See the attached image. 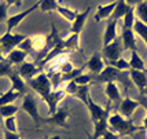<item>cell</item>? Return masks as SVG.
<instances>
[{
  "mask_svg": "<svg viewBox=\"0 0 147 139\" xmlns=\"http://www.w3.org/2000/svg\"><path fill=\"white\" fill-rule=\"evenodd\" d=\"M107 127L110 131L118 134L121 136H127V135H135L136 132H139L140 130H143V127L135 125L132 121H129L128 119H125L122 114L114 113L109 116L107 119Z\"/></svg>",
  "mask_w": 147,
  "mask_h": 139,
  "instance_id": "1",
  "label": "cell"
},
{
  "mask_svg": "<svg viewBox=\"0 0 147 139\" xmlns=\"http://www.w3.org/2000/svg\"><path fill=\"white\" fill-rule=\"evenodd\" d=\"M73 81L76 83L77 85H90L91 83L94 81V76L90 75V73H81V75H78L77 77L73 79Z\"/></svg>",
  "mask_w": 147,
  "mask_h": 139,
  "instance_id": "34",
  "label": "cell"
},
{
  "mask_svg": "<svg viewBox=\"0 0 147 139\" xmlns=\"http://www.w3.org/2000/svg\"><path fill=\"white\" fill-rule=\"evenodd\" d=\"M140 1L142 0H125V3H127L128 6H131V7H136Z\"/></svg>",
  "mask_w": 147,
  "mask_h": 139,
  "instance_id": "41",
  "label": "cell"
},
{
  "mask_svg": "<svg viewBox=\"0 0 147 139\" xmlns=\"http://www.w3.org/2000/svg\"><path fill=\"white\" fill-rule=\"evenodd\" d=\"M134 139H140V138H138V136H134Z\"/></svg>",
  "mask_w": 147,
  "mask_h": 139,
  "instance_id": "45",
  "label": "cell"
},
{
  "mask_svg": "<svg viewBox=\"0 0 147 139\" xmlns=\"http://www.w3.org/2000/svg\"><path fill=\"white\" fill-rule=\"evenodd\" d=\"M128 7L129 6L125 3V0H118V1H117V6H115L114 11H113V14H111L110 18L117 19V21H118L120 18H124V15H125V13H127Z\"/></svg>",
  "mask_w": 147,
  "mask_h": 139,
  "instance_id": "26",
  "label": "cell"
},
{
  "mask_svg": "<svg viewBox=\"0 0 147 139\" xmlns=\"http://www.w3.org/2000/svg\"><path fill=\"white\" fill-rule=\"evenodd\" d=\"M105 94H106V96H107V99H109L110 103H117V105H120V102L122 101L121 94H120V91H118V87H117L115 81L106 83Z\"/></svg>",
  "mask_w": 147,
  "mask_h": 139,
  "instance_id": "17",
  "label": "cell"
},
{
  "mask_svg": "<svg viewBox=\"0 0 147 139\" xmlns=\"http://www.w3.org/2000/svg\"><path fill=\"white\" fill-rule=\"evenodd\" d=\"M3 135H4V139H21L18 132H10V131H7V130L3 131Z\"/></svg>",
  "mask_w": 147,
  "mask_h": 139,
  "instance_id": "39",
  "label": "cell"
},
{
  "mask_svg": "<svg viewBox=\"0 0 147 139\" xmlns=\"http://www.w3.org/2000/svg\"><path fill=\"white\" fill-rule=\"evenodd\" d=\"M4 130L10 131V132H18V125H17V117L15 116L4 119Z\"/></svg>",
  "mask_w": 147,
  "mask_h": 139,
  "instance_id": "35",
  "label": "cell"
},
{
  "mask_svg": "<svg viewBox=\"0 0 147 139\" xmlns=\"http://www.w3.org/2000/svg\"><path fill=\"white\" fill-rule=\"evenodd\" d=\"M28 36L21 35V33H13V32H6L1 37H0V43H1V51L3 54L7 55L10 54L14 48H17Z\"/></svg>",
  "mask_w": 147,
  "mask_h": 139,
  "instance_id": "3",
  "label": "cell"
},
{
  "mask_svg": "<svg viewBox=\"0 0 147 139\" xmlns=\"http://www.w3.org/2000/svg\"><path fill=\"white\" fill-rule=\"evenodd\" d=\"M102 139H120L121 138V135H118V134H115V132H113V131H110L109 128L103 132V135L100 136Z\"/></svg>",
  "mask_w": 147,
  "mask_h": 139,
  "instance_id": "38",
  "label": "cell"
},
{
  "mask_svg": "<svg viewBox=\"0 0 147 139\" xmlns=\"http://www.w3.org/2000/svg\"><path fill=\"white\" fill-rule=\"evenodd\" d=\"M19 110L18 106H15L14 103L10 105H4V106H0V117L1 119H7V117H11L15 116V113Z\"/></svg>",
  "mask_w": 147,
  "mask_h": 139,
  "instance_id": "32",
  "label": "cell"
},
{
  "mask_svg": "<svg viewBox=\"0 0 147 139\" xmlns=\"http://www.w3.org/2000/svg\"><path fill=\"white\" fill-rule=\"evenodd\" d=\"M8 79H10V81H11V88H14L15 91H18V92H21L22 95L26 94V90H28V87H26L25 84V80L22 79V77L19 76L18 70L14 69L10 75H8Z\"/></svg>",
  "mask_w": 147,
  "mask_h": 139,
  "instance_id": "19",
  "label": "cell"
},
{
  "mask_svg": "<svg viewBox=\"0 0 147 139\" xmlns=\"http://www.w3.org/2000/svg\"><path fill=\"white\" fill-rule=\"evenodd\" d=\"M17 70H18L19 76L22 77L24 80L29 81L30 79L36 77L38 73L41 72V66L36 65L34 62H28V61H25V62L21 63L18 68H17Z\"/></svg>",
  "mask_w": 147,
  "mask_h": 139,
  "instance_id": "9",
  "label": "cell"
},
{
  "mask_svg": "<svg viewBox=\"0 0 147 139\" xmlns=\"http://www.w3.org/2000/svg\"><path fill=\"white\" fill-rule=\"evenodd\" d=\"M28 54H29V52H26V51L21 50L19 47H17V48H14V50L11 51L10 54H7V55H6V59L10 63H11L13 66H19L21 63H24L26 61Z\"/></svg>",
  "mask_w": 147,
  "mask_h": 139,
  "instance_id": "18",
  "label": "cell"
},
{
  "mask_svg": "<svg viewBox=\"0 0 147 139\" xmlns=\"http://www.w3.org/2000/svg\"><path fill=\"white\" fill-rule=\"evenodd\" d=\"M117 25L118 21L117 19H107V24L105 28V33H103V45H107L110 43H113L117 39Z\"/></svg>",
  "mask_w": 147,
  "mask_h": 139,
  "instance_id": "14",
  "label": "cell"
},
{
  "mask_svg": "<svg viewBox=\"0 0 147 139\" xmlns=\"http://www.w3.org/2000/svg\"><path fill=\"white\" fill-rule=\"evenodd\" d=\"M139 106H140V102L139 101H136V99H132V98L127 96V98H124V99L120 102V105H118L120 114H122L125 119H129Z\"/></svg>",
  "mask_w": 147,
  "mask_h": 139,
  "instance_id": "12",
  "label": "cell"
},
{
  "mask_svg": "<svg viewBox=\"0 0 147 139\" xmlns=\"http://www.w3.org/2000/svg\"><path fill=\"white\" fill-rule=\"evenodd\" d=\"M36 8H38V1L37 3H34L30 8H28V10H24V11H21V13L18 14H14V15H11V17H8L6 21V26H7V32H13L17 26L24 21V19L29 15V14H32Z\"/></svg>",
  "mask_w": 147,
  "mask_h": 139,
  "instance_id": "8",
  "label": "cell"
},
{
  "mask_svg": "<svg viewBox=\"0 0 147 139\" xmlns=\"http://www.w3.org/2000/svg\"><path fill=\"white\" fill-rule=\"evenodd\" d=\"M14 69H15V68H14L7 59L1 61V62H0V77H8V75H10Z\"/></svg>",
  "mask_w": 147,
  "mask_h": 139,
  "instance_id": "36",
  "label": "cell"
},
{
  "mask_svg": "<svg viewBox=\"0 0 147 139\" xmlns=\"http://www.w3.org/2000/svg\"><path fill=\"white\" fill-rule=\"evenodd\" d=\"M21 108L24 112L30 116V119L33 120V123L36 125H40L41 123V117H40V113H38V108H37V102H36V98L33 96L32 94H25L24 95V101H22V105Z\"/></svg>",
  "mask_w": 147,
  "mask_h": 139,
  "instance_id": "6",
  "label": "cell"
},
{
  "mask_svg": "<svg viewBox=\"0 0 147 139\" xmlns=\"http://www.w3.org/2000/svg\"><path fill=\"white\" fill-rule=\"evenodd\" d=\"M73 96H76L77 99H80L83 103L87 105L88 96H90V85H78L76 91L73 92Z\"/></svg>",
  "mask_w": 147,
  "mask_h": 139,
  "instance_id": "31",
  "label": "cell"
},
{
  "mask_svg": "<svg viewBox=\"0 0 147 139\" xmlns=\"http://www.w3.org/2000/svg\"><path fill=\"white\" fill-rule=\"evenodd\" d=\"M121 41L124 45V50H131V51H136V39H135V32L134 29H127V28H122V33H121Z\"/></svg>",
  "mask_w": 147,
  "mask_h": 139,
  "instance_id": "15",
  "label": "cell"
},
{
  "mask_svg": "<svg viewBox=\"0 0 147 139\" xmlns=\"http://www.w3.org/2000/svg\"><path fill=\"white\" fill-rule=\"evenodd\" d=\"M87 69L90 70V73H92V76H98L102 73V70L105 69V62H103V57L100 52H94L91 58L85 63Z\"/></svg>",
  "mask_w": 147,
  "mask_h": 139,
  "instance_id": "11",
  "label": "cell"
},
{
  "mask_svg": "<svg viewBox=\"0 0 147 139\" xmlns=\"http://www.w3.org/2000/svg\"><path fill=\"white\" fill-rule=\"evenodd\" d=\"M6 4L8 7L10 6H15V7H21L22 6V0H4Z\"/></svg>",
  "mask_w": 147,
  "mask_h": 139,
  "instance_id": "40",
  "label": "cell"
},
{
  "mask_svg": "<svg viewBox=\"0 0 147 139\" xmlns=\"http://www.w3.org/2000/svg\"><path fill=\"white\" fill-rule=\"evenodd\" d=\"M48 139H61V136L59 135H54V136H50Z\"/></svg>",
  "mask_w": 147,
  "mask_h": 139,
  "instance_id": "44",
  "label": "cell"
},
{
  "mask_svg": "<svg viewBox=\"0 0 147 139\" xmlns=\"http://www.w3.org/2000/svg\"><path fill=\"white\" fill-rule=\"evenodd\" d=\"M121 81L125 84V87L128 88V83L125 81V79H124V75H122L121 70L115 69L113 66H109L107 65V68H105L102 70V73L100 75H98V76L94 77V81H98V83H109V81Z\"/></svg>",
  "mask_w": 147,
  "mask_h": 139,
  "instance_id": "5",
  "label": "cell"
},
{
  "mask_svg": "<svg viewBox=\"0 0 147 139\" xmlns=\"http://www.w3.org/2000/svg\"><path fill=\"white\" fill-rule=\"evenodd\" d=\"M58 0H38V8L43 13H52L57 11L58 7Z\"/></svg>",
  "mask_w": 147,
  "mask_h": 139,
  "instance_id": "29",
  "label": "cell"
},
{
  "mask_svg": "<svg viewBox=\"0 0 147 139\" xmlns=\"http://www.w3.org/2000/svg\"><path fill=\"white\" fill-rule=\"evenodd\" d=\"M85 136H87V139H95L94 136H92V134H90V132L85 134Z\"/></svg>",
  "mask_w": 147,
  "mask_h": 139,
  "instance_id": "43",
  "label": "cell"
},
{
  "mask_svg": "<svg viewBox=\"0 0 147 139\" xmlns=\"http://www.w3.org/2000/svg\"><path fill=\"white\" fill-rule=\"evenodd\" d=\"M28 83H29V85L41 96L43 101L45 102L48 99V96H50V94H51V91H52L51 90L52 83H51L50 76L47 75V72H40L37 76L30 79Z\"/></svg>",
  "mask_w": 147,
  "mask_h": 139,
  "instance_id": "2",
  "label": "cell"
},
{
  "mask_svg": "<svg viewBox=\"0 0 147 139\" xmlns=\"http://www.w3.org/2000/svg\"><path fill=\"white\" fill-rule=\"evenodd\" d=\"M129 77L138 88L140 90V92L144 90L147 85V72L146 70H135L129 69Z\"/></svg>",
  "mask_w": 147,
  "mask_h": 139,
  "instance_id": "16",
  "label": "cell"
},
{
  "mask_svg": "<svg viewBox=\"0 0 147 139\" xmlns=\"http://www.w3.org/2000/svg\"><path fill=\"white\" fill-rule=\"evenodd\" d=\"M117 1L118 0H114L111 3H105V4H99L98 8H96V13L94 15V19L95 22H100L102 19H109L111 17V14L114 11L115 6H117Z\"/></svg>",
  "mask_w": 147,
  "mask_h": 139,
  "instance_id": "13",
  "label": "cell"
},
{
  "mask_svg": "<svg viewBox=\"0 0 147 139\" xmlns=\"http://www.w3.org/2000/svg\"><path fill=\"white\" fill-rule=\"evenodd\" d=\"M134 32H135V35H138V36L144 41V44L147 45V25L146 24H143L139 19H135Z\"/></svg>",
  "mask_w": 147,
  "mask_h": 139,
  "instance_id": "27",
  "label": "cell"
},
{
  "mask_svg": "<svg viewBox=\"0 0 147 139\" xmlns=\"http://www.w3.org/2000/svg\"><path fill=\"white\" fill-rule=\"evenodd\" d=\"M29 40H30V47H32V51H36V52H40L45 48V45L48 44L50 39L47 36H43V35H33V36H29Z\"/></svg>",
  "mask_w": 147,
  "mask_h": 139,
  "instance_id": "21",
  "label": "cell"
},
{
  "mask_svg": "<svg viewBox=\"0 0 147 139\" xmlns=\"http://www.w3.org/2000/svg\"><path fill=\"white\" fill-rule=\"evenodd\" d=\"M110 102H107V109L102 108V106H99L98 103L94 102V99L91 98V95L88 96V101H87V108H88V112H90V116H91V120L94 124L96 123H99V121H105L109 119L110 116Z\"/></svg>",
  "mask_w": 147,
  "mask_h": 139,
  "instance_id": "4",
  "label": "cell"
},
{
  "mask_svg": "<svg viewBox=\"0 0 147 139\" xmlns=\"http://www.w3.org/2000/svg\"><path fill=\"white\" fill-rule=\"evenodd\" d=\"M109 66H113L115 69L121 70V72H125V70H129L131 69V66H129V61L127 59H124V58H118V59H115V61H110Z\"/></svg>",
  "mask_w": 147,
  "mask_h": 139,
  "instance_id": "33",
  "label": "cell"
},
{
  "mask_svg": "<svg viewBox=\"0 0 147 139\" xmlns=\"http://www.w3.org/2000/svg\"><path fill=\"white\" fill-rule=\"evenodd\" d=\"M131 69L135 70H146V63L138 54V51H131V59H129Z\"/></svg>",
  "mask_w": 147,
  "mask_h": 139,
  "instance_id": "25",
  "label": "cell"
},
{
  "mask_svg": "<svg viewBox=\"0 0 147 139\" xmlns=\"http://www.w3.org/2000/svg\"><path fill=\"white\" fill-rule=\"evenodd\" d=\"M8 18V6L6 1H0V22H6Z\"/></svg>",
  "mask_w": 147,
  "mask_h": 139,
  "instance_id": "37",
  "label": "cell"
},
{
  "mask_svg": "<svg viewBox=\"0 0 147 139\" xmlns=\"http://www.w3.org/2000/svg\"><path fill=\"white\" fill-rule=\"evenodd\" d=\"M63 45L66 51L80 50V35L78 33H70L66 39H63Z\"/></svg>",
  "mask_w": 147,
  "mask_h": 139,
  "instance_id": "23",
  "label": "cell"
},
{
  "mask_svg": "<svg viewBox=\"0 0 147 139\" xmlns=\"http://www.w3.org/2000/svg\"><path fill=\"white\" fill-rule=\"evenodd\" d=\"M135 17H136V19H139L147 25V1L142 0L140 3L135 7Z\"/></svg>",
  "mask_w": 147,
  "mask_h": 139,
  "instance_id": "28",
  "label": "cell"
},
{
  "mask_svg": "<svg viewBox=\"0 0 147 139\" xmlns=\"http://www.w3.org/2000/svg\"><path fill=\"white\" fill-rule=\"evenodd\" d=\"M69 114H70L69 109L61 108V109H58L54 114H51V116H48L47 119H44L43 121L47 123V124H52V125L67 127L66 121H67V119H69Z\"/></svg>",
  "mask_w": 147,
  "mask_h": 139,
  "instance_id": "10",
  "label": "cell"
},
{
  "mask_svg": "<svg viewBox=\"0 0 147 139\" xmlns=\"http://www.w3.org/2000/svg\"><path fill=\"white\" fill-rule=\"evenodd\" d=\"M135 19H136V17H135V7L129 6L128 10H127V13H125V15H124V18H122V21H124V25H122V28H127V29H134Z\"/></svg>",
  "mask_w": 147,
  "mask_h": 139,
  "instance_id": "30",
  "label": "cell"
},
{
  "mask_svg": "<svg viewBox=\"0 0 147 139\" xmlns=\"http://www.w3.org/2000/svg\"><path fill=\"white\" fill-rule=\"evenodd\" d=\"M57 13L63 19H66L67 22H70V24L74 22V19H76L77 15H78V11H77V10H73V8H69V7H65V6H62V4H58Z\"/></svg>",
  "mask_w": 147,
  "mask_h": 139,
  "instance_id": "22",
  "label": "cell"
},
{
  "mask_svg": "<svg viewBox=\"0 0 147 139\" xmlns=\"http://www.w3.org/2000/svg\"><path fill=\"white\" fill-rule=\"evenodd\" d=\"M90 11H91V7H87V10H85V11H83V13H78L77 18L74 19V22L71 24V28H70L71 33H78V35L81 33L84 25H85V21H87V18H88V14H90Z\"/></svg>",
  "mask_w": 147,
  "mask_h": 139,
  "instance_id": "20",
  "label": "cell"
},
{
  "mask_svg": "<svg viewBox=\"0 0 147 139\" xmlns=\"http://www.w3.org/2000/svg\"><path fill=\"white\" fill-rule=\"evenodd\" d=\"M21 92L18 91H15L14 88H10L8 91L6 92H3V94L0 95V106H4V105H10V103H13L14 101H17L19 96H21Z\"/></svg>",
  "mask_w": 147,
  "mask_h": 139,
  "instance_id": "24",
  "label": "cell"
},
{
  "mask_svg": "<svg viewBox=\"0 0 147 139\" xmlns=\"http://www.w3.org/2000/svg\"><path fill=\"white\" fill-rule=\"evenodd\" d=\"M143 1H147V0H143Z\"/></svg>",
  "mask_w": 147,
  "mask_h": 139,
  "instance_id": "46",
  "label": "cell"
},
{
  "mask_svg": "<svg viewBox=\"0 0 147 139\" xmlns=\"http://www.w3.org/2000/svg\"><path fill=\"white\" fill-rule=\"evenodd\" d=\"M124 51V45H122L121 39H115L113 43H110L107 45H103L102 50V57L110 62V61H115L118 58H121V52Z\"/></svg>",
  "mask_w": 147,
  "mask_h": 139,
  "instance_id": "7",
  "label": "cell"
},
{
  "mask_svg": "<svg viewBox=\"0 0 147 139\" xmlns=\"http://www.w3.org/2000/svg\"><path fill=\"white\" fill-rule=\"evenodd\" d=\"M4 59H6V57H4V54H3V51H1V43H0V62L4 61Z\"/></svg>",
  "mask_w": 147,
  "mask_h": 139,
  "instance_id": "42",
  "label": "cell"
}]
</instances>
